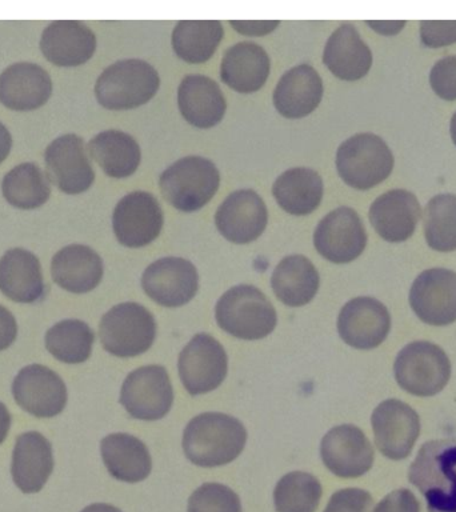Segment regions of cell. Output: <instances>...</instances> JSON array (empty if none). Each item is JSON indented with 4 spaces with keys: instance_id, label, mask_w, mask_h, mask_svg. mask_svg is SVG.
Instances as JSON below:
<instances>
[{
    "instance_id": "b9f144b4",
    "label": "cell",
    "mask_w": 456,
    "mask_h": 512,
    "mask_svg": "<svg viewBox=\"0 0 456 512\" xmlns=\"http://www.w3.org/2000/svg\"><path fill=\"white\" fill-rule=\"evenodd\" d=\"M374 499L360 488H344L331 496L323 512H372Z\"/></svg>"
},
{
    "instance_id": "ffe728a7",
    "label": "cell",
    "mask_w": 456,
    "mask_h": 512,
    "mask_svg": "<svg viewBox=\"0 0 456 512\" xmlns=\"http://www.w3.org/2000/svg\"><path fill=\"white\" fill-rule=\"evenodd\" d=\"M268 224L264 200L254 190H238L228 195L215 212V226L228 242L248 244L262 236Z\"/></svg>"
},
{
    "instance_id": "484cf974",
    "label": "cell",
    "mask_w": 456,
    "mask_h": 512,
    "mask_svg": "<svg viewBox=\"0 0 456 512\" xmlns=\"http://www.w3.org/2000/svg\"><path fill=\"white\" fill-rule=\"evenodd\" d=\"M54 470L50 440L38 431L24 432L16 438L12 452L11 474L24 494H36L46 486Z\"/></svg>"
},
{
    "instance_id": "7dc6e473",
    "label": "cell",
    "mask_w": 456,
    "mask_h": 512,
    "mask_svg": "<svg viewBox=\"0 0 456 512\" xmlns=\"http://www.w3.org/2000/svg\"><path fill=\"white\" fill-rule=\"evenodd\" d=\"M406 23L403 20H400V22H371V20H368L367 22L368 27L384 36L398 35L406 27Z\"/></svg>"
},
{
    "instance_id": "4fadbf2b",
    "label": "cell",
    "mask_w": 456,
    "mask_h": 512,
    "mask_svg": "<svg viewBox=\"0 0 456 512\" xmlns=\"http://www.w3.org/2000/svg\"><path fill=\"white\" fill-rule=\"evenodd\" d=\"M44 163L48 180L63 194H83L95 182L94 168L78 135L66 134L52 140L44 152Z\"/></svg>"
},
{
    "instance_id": "2e32d148",
    "label": "cell",
    "mask_w": 456,
    "mask_h": 512,
    "mask_svg": "<svg viewBox=\"0 0 456 512\" xmlns=\"http://www.w3.org/2000/svg\"><path fill=\"white\" fill-rule=\"evenodd\" d=\"M320 456L327 470L338 478L355 479L371 470L375 452L359 427L342 424L324 435Z\"/></svg>"
},
{
    "instance_id": "74e56055",
    "label": "cell",
    "mask_w": 456,
    "mask_h": 512,
    "mask_svg": "<svg viewBox=\"0 0 456 512\" xmlns=\"http://www.w3.org/2000/svg\"><path fill=\"white\" fill-rule=\"evenodd\" d=\"M323 488L318 478L308 472L294 471L276 484V512H315L322 499Z\"/></svg>"
},
{
    "instance_id": "f6af8a7d",
    "label": "cell",
    "mask_w": 456,
    "mask_h": 512,
    "mask_svg": "<svg viewBox=\"0 0 456 512\" xmlns=\"http://www.w3.org/2000/svg\"><path fill=\"white\" fill-rule=\"evenodd\" d=\"M18 336V323L15 316L0 304V351L7 350Z\"/></svg>"
},
{
    "instance_id": "1f68e13d",
    "label": "cell",
    "mask_w": 456,
    "mask_h": 512,
    "mask_svg": "<svg viewBox=\"0 0 456 512\" xmlns=\"http://www.w3.org/2000/svg\"><path fill=\"white\" fill-rule=\"evenodd\" d=\"M272 195L279 207L287 214L310 215L322 203L324 195L322 176L312 168H290L275 180Z\"/></svg>"
},
{
    "instance_id": "681fc988",
    "label": "cell",
    "mask_w": 456,
    "mask_h": 512,
    "mask_svg": "<svg viewBox=\"0 0 456 512\" xmlns=\"http://www.w3.org/2000/svg\"><path fill=\"white\" fill-rule=\"evenodd\" d=\"M11 414L8 411V408L4 406L2 402H0V444L7 439L8 431L11 428Z\"/></svg>"
},
{
    "instance_id": "5bb4252c",
    "label": "cell",
    "mask_w": 456,
    "mask_h": 512,
    "mask_svg": "<svg viewBox=\"0 0 456 512\" xmlns=\"http://www.w3.org/2000/svg\"><path fill=\"white\" fill-rule=\"evenodd\" d=\"M142 287L159 306L182 307L190 303L199 290L198 270L190 260L167 256L144 270Z\"/></svg>"
},
{
    "instance_id": "f1b7e54d",
    "label": "cell",
    "mask_w": 456,
    "mask_h": 512,
    "mask_svg": "<svg viewBox=\"0 0 456 512\" xmlns=\"http://www.w3.org/2000/svg\"><path fill=\"white\" fill-rule=\"evenodd\" d=\"M271 60L259 44L240 42L224 52L220 64V79L239 94H252L266 84Z\"/></svg>"
},
{
    "instance_id": "8d00e7d4",
    "label": "cell",
    "mask_w": 456,
    "mask_h": 512,
    "mask_svg": "<svg viewBox=\"0 0 456 512\" xmlns=\"http://www.w3.org/2000/svg\"><path fill=\"white\" fill-rule=\"evenodd\" d=\"M94 331L78 319L56 323L46 334V348L54 358L67 364H80L90 359Z\"/></svg>"
},
{
    "instance_id": "6da1fadb",
    "label": "cell",
    "mask_w": 456,
    "mask_h": 512,
    "mask_svg": "<svg viewBox=\"0 0 456 512\" xmlns=\"http://www.w3.org/2000/svg\"><path fill=\"white\" fill-rule=\"evenodd\" d=\"M247 443V430L234 416L204 412L192 418L183 432L184 454L198 467H220L234 462Z\"/></svg>"
},
{
    "instance_id": "3957f363",
    "label": "cell",
    "mask_w": 456,
    "mask_h": 512,
    "mask_svg": "<svg viewBox=\"0 0 456 512\" xmlns=\"http://www.w3.org/2000/svg\"><path fill=\"white\" fill-rule=\"evenodd\" d=\"M215 318L224 332L242 340L266 338L278 323L270 300L250 284H239L224 292L216 303Z\"/></svg>"
},
{
    "instance_id": "d4e9b609",
    "label": "cell",
    "mask_w": 456,
    "mask_h": 512,
    "mask_svg": "<svg viewBox=\"0 0 456 512\" xmlns=\"http://www.w3.org/2000/svg\"><path fill=\"white\" fill-rule=\"evenodd\" d=\"M178 107L187 123L199 130H208L222 122L227 102L214 79L191 74L184 76L179 84Z\"/></svg>"
},
{
    "instance_id": "603a6c76",
    "label": "cell",
    "mask_w": 456,
    "mask_h": 512,
    "mask_svg": "<svg viewBox=\"0 0 456 512\" xmlns=\"http://www.w3.org/2000/svg\"><path fill=\"white\" fill-rule=\"evenodd\" d=\"M40 51L54 66L79 67L94 56L96 35L82 22L60 20L44 28Z\"/></svg>"
},
{
    "instance_id": "52a82bcc",
    "label": "cell",
    "mask_w": 456,
    "mask_h": 512,
    "mask_svg": "<svg viewBox=\"0 0 456 512\" xmlns=\"http://www.w3.org/2000/svg\"><path fill=\"white\" fill-rule=\"evenodd\" d=\"M99 338L104 350L118 358L142 355L155 342L156 320L142 304H116L100 320Z\"/></svg>"
},
{
    "instance_id": "d590c367",
    "label": "cell",
    "mask_w": 456,
    "mask_h": 512,
    "mask_svg": "<svg viewBox=\"0 0 456 512\" xmlns=\"http://www.w3.org/2000/svg\"><path fill=\"white\" fill-rule=\"evenodd\" d=\"M2 194L12 207L35 210L50 199V180L38 164L27 162L12 168L2 180Z\"/></svg>"
},
{
    "instance_id": "7bdbcfd3",
    "label": "cell",
    "mask_w": 456,
    "mask_h": 512,
    "mask_svg": "<svg viewBox=\"0 0 456 512\" xmlns=\"http://www.w3.org/2000/svg\"><path fill=\"white\" fill-rule=\"evenodd\" d=\"M420 39L428 48H440L456 43L455 22H431L424 20L420 23Z\"/></svg>"
},
{
    "instance_id": "4dcf8cb0",
    "label": "cell",
    "mask_w": 456,
    "mask_h": 512,
    "mask_svg": "<svg viewBox=\"0 0 456 512\" xmlns=\"http://www.w3.org/2000/svg\"><path fill=\"white\" fill-rule=\"evenodd\" d=\"M100 452L108 474L124 483H139L151 474L150 451L134 435L111 434L100 443Z\"/></svg>"
},
{
    "instance_id": "7c38bea8",
    "label": "cell",
    "mask_w": 456,
    "mask_h": 512,
    "mask_svg": "<svg viewBox=\"0 0 456 512\" xmlns=\"http://www.w3.org/2000/svg\"><path fill=\"white\" fill-rule=\"evenodd\" d=\"M367 240V231L358 212L346 206L324 216L314 232L316 251L335 264L354 262L366 250Z\"/></svg>"
},
{
    "instance_id": "7402d4cb",
    "label": "cell",
    "mask_w": 456,
    "mask_h": 512,
    "mask_svg": "<svg viewBox=\"0 0 456 512\" xmlns=\"http://www.w3.org/2000/svg\"><path fill=\"white\" fill-rule=\"evenodd\" d=\"M52 79L42 66L20 62L0 74V103L12 111H35L52 95Z\"/></svg>"
},
{
    "instance_id": "30bf717a",
    "label": "cell",
    "mask_w": 456,
    "mask_h": 512,
    "mask_svg": "<svg viewBox=\"0 0 456 512\" xmlns=\"http://www.w3.org/2000/svg\"><path fill=\"white\" fill-rule=\"evenodd\" d=\"M180 380L191 396L216 390L226 379L228 358L222 344L208 334H198L180 352Z\"/></svg>"
},
{
    "instance_id": "44dd1931",
    "label": "cell",
    "mask_w": 456,
    "mask_h": 512,
    "mask_svg": "<svg viewBox=\"0 0 456 512\" xmlns=\"http://www.w3.org/2000/svg\"><path fill=\"white\" fill-rule=\"evenodd\" d=\"M368 216L380 238L388 243H402L414 235L422 218V207L412 192L396 188L376 198Z\"/></svg>"
},
{
    "instance_id": "4316f807",
    "label": "cell",
    "mask_w": 456,
    "mask_h": 512,
    "mask_svg": "<svg viewBox=\"0 0 456 512\" xmlns=\"http://www.w3.org/2000/svg\"><path fill=\"white\" fill-rule=\"evenodd\" d=\"M0 291L12 302L31 304L47 294L38 256L24 248H11L0 259Z\"/></svg>"
},
{
    "instance_id": "d6986e66",
    "label": "cell",
    "mask_w": 456,
    "mask_h": 512,
    "mask_svg": "<svg viewBox=\"0 0 456 512\" xmlns=\"http://www.w3.org/2000/svg\"><path fill=\"white\" fill-rule=\"evenodd\" d=\"M391 330V315L382 302L359 296L344 304L338 318L343 342L356 350H372L386 340Z\"/></svg>"
},
{
    "instance_id": "60d3db41",
    "label": "cell",
    "mask_w": 456,
    "mask_h": 512,
    "mask_svg": "<svg viewBox=\"0 0 456 512\" xmlns=\"http://www.w3.org/2000/svg\"><path fill=\"white\" fill-rule=\"evenodd\" d=\"M432 91L440 99L454 102L456 100V55L438 60L430 72Z\"/></svg>"
},
{
    "instance_id": "9c48e42d",
    "label": "cell",
    "mask_w": 456,
    "mask_h": 512,
    "mask_svg": "<svg viewBox=\"0 0 456 512\" xmlns=\"http://www.w3.org/2000/svg\"><path fill=\"white\" fill-rule=\"evenodd\" d=\"M120 403L132 418L163 419L174 403V390L166 368L151 364L130 372L120 391Z\"/></svg>"
},
{
    "instance_id": "f35d334b",
    "label": "cell",
    "mask_w": 456,
    "mask_h": 512,
    "mask_svg": "<svg viewBox=\"0 0 456 512\" xmlns=\"http://www.w3.org/2000/svg\"><path fill=\"white\" fill-rule=\"evenodd\" d=\"M423 231L432 250H456V195L440 194L428 202L424 211Z\"/></svg>"
},
{
    "instance_id": "5b68a950",
    "label": "cell",
    "mask_w": 456,
    "mask_h": 512,
    "mask_svg": "<svg viewBox=\"0 0 456 512\" xmlns=\"http://www.w3.org/2000/svg\"><path fill=\"white\" fill-rule=\"evenodd\" d=\"M218 167L203 156L190 155L176 160L159 178L163 198L182 212H195L210 203L218 192Z\"/></svg>"
},
{
    "instance_id": "f546056e",
    "label": "cell",
    "mask_w": 456,
    "mask_h": 512,
    "mask_svg": "<svg viewBox=\"0 0 456 512\" xmlns=\"http://www.w3.org/2000/svg\"><path fill=\"white\" fill-rule=\"evenodd\" d=\"M324 66L331 74L346 82H356L370 72L372 52L350 23L336 28L323 51Z\"/></svg>"
},
{
    "instance_id": "d6a6232c",
    "label": "cell",
    "mask_w": 456,
    "mask_h": 512,
    "mask_svg": "<svg viewBox=\"0 0 456 512\" xmlns=\"http://www.w3.org/2000/svg\"><path fill=\"white\" fill-rule=\"evenodd\" d=\"M320 276L311 260L303 255H290L280 260L271 276L276 298L288 307H302L318 294Z\"/></svg>"
},
{
    "instance_id": "816d5d0a",
    "label": "cell",
    "mask_w": 456,
    "mask_h": 512,
    "mask_svg": "<svg viewBox=\"0 0 456 512\" xmlns=\"http://www.w3.org/2000/svg\"><path fill=\"white\" fill-rule=\"evenodd\" d=\"M450 134L452 142H454L456 146V112L454 116H452L451 123H450Z\"/></svg>"
},
{
    "instance_id": "277c9868",
    "label": "cell",
    "mask_w": 456,
    "mask_h": 512,
    "mask_svg": "<svg viewBox=\"0 0 456 512\" xmlns=\"http://www.w3.org/2000/svg\"><path fill=\"white\" fill-rule=\"evenodd\" d=\"M160 76L142 59L119 60L100 74L95 96L106 110H134L150 102L159 91Z\"/></svg>"
},
{
    "instance_id": "8fae6325",
    "label": "cell",
    "mask_w": 456,
    "mask_h": 512,
    "mask_svg": "<svg viewBox=\"0 0 456 512\" xmlns=\"http://www.w3.org/2000/svg\"><path fill=\"white\" fill-rule=\"evenodd\" d=\"M164 215L158 199L150 192L124 195L112 214V230L118 242L128 248H143L158 239Z\"/></svg>"
},
{
    "instance_id": "ee69618b",
    "label": "cell",
    "mask_w": 456,
    "mask_h": 512,
    "mask_svg": "<svg viewBox=\"0 0 456 512\" xmlns=\"http://www.w3.org/2000/svg\"><path fill=\"white\" fill-rule=\"evenodd\" d=\"M374 512H420V503L410 490L399 488L380 500Z\"/></svg>"
},
{
    "instance_id": "e575fe53",
    "label": "cell",
    "mask_w": 456,
    "mask_h": 512,
    "mask_svg": "<svg viewBox=\"0 0 456 512\" xmlns=\"http://www.w3.org/2000/svg\"><path fill=\"white\" fill-rule=\"evenodd\" d=\"M223 36L218 20H183L172 31V50L183 62L206 63L218 50Z\"/></svg>"
},
{
    "instance_id": "836d02e7",
    "label": "cell",
    "mask_w": 456,
    "mask_h": 512,
    "mask_svg": "<svg viewBox=\"0 0 456 512\" xmlns=\"http://www.w3.org/2000/svg\"><path fill=\"white\" fill-rule=\"evenodd\" d=\"M88 152L104 174L115 179L134 175L142 162L139 143L127 132L119 130L99 132L88 143Z\"/></svg>"
},
{
    "instance_id": "ab89813d",
    "label": "cell",
    "mask_w": 456,
    "mask_h": 512,
    "mask_svg": "<svg viewBox=\"0 0 456 512\" xmlns=\"http://www.w3.org/2000/svg\"><path fill=\"white\" fill-rule=\"evenodd\" d=\"M188 512H242V502L230 487L204 483L188 499Z\"/></svg>"
},
{
    "instance_id": "e0dca14e",
    "label": "cell",
    "mask_w": 456,
    "mask_h": 512,
    "mask_svg": "<svg viewBox=\"0 0 456 512\" xmlns=\"http://www.w3.org/2000/svg\"><path fill=\"white\" fill-rule=\"evenodd\" d=\"M16 403L36 418H54L66 408V383L51 368L31 364L22 368L12 383Z\"/></svg>"
},
{
    "instance_id": "ba28073f",
    "label": "cell",
    "mask_w": 456,
    "mask_h": 512,
    "mask_svg": "<svg viewBox=\"0 0 456 512\" xmlns=\"http://www.w3.org/2000/svg\"><path fill=\"white\" fill-rule=\"evenodd\" d=\"M395 379L402 390L415 396H434L447 386L451 363L446 352L431 342L407 344L396 356Z\"/></svg>"
},
{
    "instance_id": "f907efd6",
    "label": "cell",
    "mask_w": 456,
    "mask_h": 512,
    "mask_svg": "<svg viewBox=\"0 0 456 512\" xmlns=\"http://www.w3.org/2000/svg\"><path fill=\"white\" fill-rule=\"evenodd\" d=\"M80 512H122L119 508L115 506H111V504L106 503H95L91 504V506H87L84 510Z\"/></svg>"
},
{
    "instance_id": "ac0fdd59",
    "label": "cell",
    "mask_w": 456,
    "mask_h": 512,
    "mask_svg": "<svg viewBox=\"0 0 456 512\" xmlns=\"http://www.w3.org/2000/svg\"><path fill=\"white\" fill-rule=\"evenodd\" d=\"M412 311L423 323L443 327L456 322V272L430 268L412 283Z\"/></svg>"
},
{
    "instance_id": "c3c4849f",
    "label": "cell",
    "mask_w": 456,
    "mask_h": 512,
    "mask_svg": "<svg viewBox=\"0 0 456 512\" xmlns=\"http://www.w3.org/2000/svg\"><path fill=\"white\" fill-rule=\"evenodd\" d=\"M12 148V136L10 130L0 122V164L10 155Z\"/></svg>"
},
{
    "instance_id": "83f0119b",
    "label": "cell",
    "mask_w": 456,
    "mask_h": 512,
    "mask_svg": "<svg viewBox=\"0 0 456 512\" xmlns=\"http://www.w3.org/2000/svg\"><path fill=\"white\" fill-rule=\"evenodd\" d=\"M103 260L91 247L70 244L52 258V280L72 294H87L102 282Z\"/></svg>"
},
{
    "instance_id": "9a60e30c",
    "label": "cell",
    "mask_w": 456,
    "mask_h": 512,
    "mask_svg": "<svg viewBox=\"0 0 456 512\" xmlns=\"http://www.w3.org/2000/svg\"><path fill=\"white\" fill-rule=\"evenodd\" d=\"M375 444L383 456L403 460L410 456L420 434V419L414 408L402 400L388 399L371 416Z\"/></svg>"
},
{
    "instance_id": "cb8c5ba5",
    "label": "cell",
    "mask_w": 456,
    "mask_h": 512,
    "mask_svg": "<svg viewBox=\"0 0 456 512\" xmlns=\"http://www.w3.org/2000/svg\"><path fill=\"white\" fill-rule=\"evenodd\" d=\"M324 94L319 72L299 64L284 72L272 95L276 111L286 119H303L319 107Z\"/></svg>"
},
{
    "instance_id": "8992f818",
    "label": "cell",
    "mask_w": 456,
    "mask_h": 512,
    "mask_svg": "<svg viewBox=\"0 0 456 512\" xmlns=\"http://www.w3.org/2000/svg\"><path fill=\"white\" fill-rule=\"evenodd\" d=\"M394 155L380 136L362 132L344 140L336 151V170L343 182L355 190L378 186L394 170Z\"/></svg>"
},
{
    "instance_id": "bcb514c9",
    "label": "cell",
    "mask_w": 456,
    "mask_h": 512,
    "mask_svg": "<svg viewBox=\"0 0 456 512\" xmlns=\"http://www.w3.org/2000/svg\"><path fill=\"white\" fill-rule=\"evenodd\" d=\"M231 27L240 35L266 36L279 27V20H266V22H244V20H231Z\"/></svg>"
},
{
    "instance_id": "7a4b0ae2",
    "label": "cell",
    "mask_w": 456,
    "mask_h": 512,
    "mask_svg": "<svg viewBox=\"0 0 456 512\" xmlns=\"http://www.w3.org/2000/svg\"><path fill=\"white\" fill-rule=\"evenodd\" d=\"M428 512H456V436L424 443L408 470Z\"/></svg>"
}]
</instances>
